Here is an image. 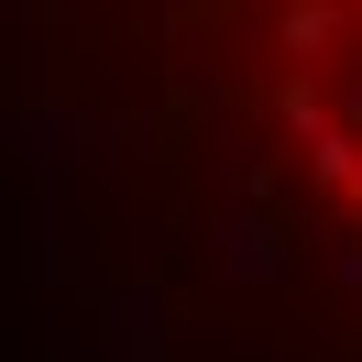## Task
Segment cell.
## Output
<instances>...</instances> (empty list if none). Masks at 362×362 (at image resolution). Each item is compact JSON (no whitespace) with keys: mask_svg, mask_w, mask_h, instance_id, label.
I'll list each match as a JSON object with an SVG mask.
<instances>
[{"mask_svg":"<svg viewBox=\"0 0 362 362\" xmlns=\"http://www.w3.org/2000/svg\"><path fill=\"white\" fill-rule=\"evenodd\" d=\"M274 132L308 154V187L351 220L329 252L340 286H362V0H274Z\"/></svg>","mask_w":362,"mask_h":362,"instance_id":"obj_1","label":"cell"}]
</instances>
